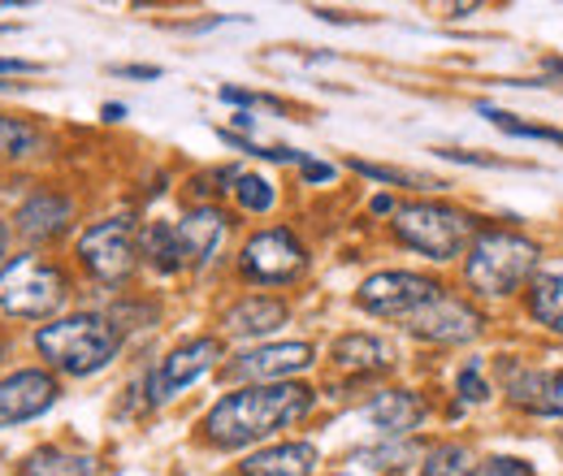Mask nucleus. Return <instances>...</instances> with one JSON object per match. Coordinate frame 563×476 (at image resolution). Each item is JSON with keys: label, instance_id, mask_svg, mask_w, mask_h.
<instances>
[{"label": "nucleus", "instance_id": "obj_1", "mask_svg": "<svg viewBox=\"0 0 563 476\" xmlns=\"http://www.w3.org/2000/svg\"><path fill=\"white\" fill-rule=\"evenodd\" d=\"M312 411V390L299 381H274V386H243L221 395L205 416V438L221 451L252 446L286 424L303 420Z\"/></svg>", "mask_w": 563, "mask_h": 476}, {"label": "nucleus", "instance_id": "obj_2", "mask_svg": "<svg viewBox=\"0 0 563 476\" xmlns=\"http://www.w3.org/2000/svg\"><path fill=\"white\" fill-rule=\"evenodd\" d=\"M118 346H122V330H118L109 317H100V312L62 317V321H53V325H44V330L35 334V351H40L53 368H62V373H70V377H91V373H100L104 364H113Z\"/></svg>", "mask_w": 563, "mask_h": 476}, {"label": "nucleus", "instance_id": "obj_3", "mask_svg": "<svg viewBox=\"0 0 563 476\" xmlns=\"http://www.w3.org/2000/svg\"><path fill=\"white\" fill-rule=\"evenodd\" d=\"M538 256L542 247L516 230H477L473 234V247H468V265L464 277L477 295H490V299H507L516 295L533 269H538Z\"/></svg>", "mask_w": 563, "mask_h": 476}, {"label": "nucleus", "instance_id": "obj_4", "mask_svg": "<svg viewBox=\"0 0 563 476\" xmlns=\"http://www.w3.org/2000/svg\"><path fill=\"white\" fill-rule=\"evenodd\" d=\"M395 234H399L412 252H421L429 261L446 265V261H455V256L468 247L473 221H468V212H460V208H451V204L412 200V204L395 208Z\"/></svg>", "mask_w": 563, "mask_h": 476}, {"label": "nucleus", "instance_id": "obj_5", "mask_svg": "<svg viewBox=\"0 0 563 476\" xmlns=\"http://www.w3.org/2000/svg\"><path fill=\"white\" fill-rule=\"evenodd\" d=\"M66 273L40 256H13L0 265V312L44 321L66 303Z\"/></svg>", "mask_w": 563, "mask_h": 476}, {"label": "nucleus", "instance_id": "obj_6", "mask_svg": "<svg viewBox=\"0 0 563 476\" xmlns=\"http://www.w3.org/2000/svg\"><path fill=\"white\" fill-rule=\"evenodd\" d=\"M446 286L438 281V277H424V273H408V269H386V273H373L364 286H360V295H355V303L364 308V312H373V317H386V321H408L412 312H421L429 299H438Z\"/></svg>", "mask_w": 563, "mask_h": 476}, {"label": "nucleus", "instance_id": "obj_7", "mask_svg": "<svg viewBox=\"0 0 563 476\" xmlns=\"http://www.w3.org/2000/svg\"><path fill=\"white\" fill-rule=\"evenodd\" d=\"M135 256H140V243H135V225L126 217H109V221H96L91 230H82L78 239V261L87 265V273L96 281H126L135 269Z\"/></svg>", "mask_w": 563, "mask_h": 476}, {"label": "nucleus", "instance_id": "obj_8", "mask_svg": "<svg viewBox=\"0 0 563 476\" xmlns=\"http://www.w3.org/2000/svg\"><path fill=\"white\" fill-rule=\"evenodd\" d=\"M239 269H243V277H252L261 286H286V281H295L299 273L308 269V252L290 230L274 225V230H261V234H252L243 243Z\"/></svg>", "mask_w": 563, "mask_h": 476}, {"label": "nucleus", "instance_id": "obj_9", "mask_svg": "<svg viewBox=\"0 0 563 476\" xmlns=\"http://www.w3.org/2000/svg\"><path fill=\"white\" fill-rule=\"evenodd\" d=\"M217 359H221V342L217 339H191V342H183V346H174V351L147 373V403H165V399H174L178 390L196 386L209 368H217Z\"/></svg>", "mask_w": 563, "mask_h": 476}, {"label": "nucleus", "instance_id": "obj_10", "mask_svg": "<svg viewBox=\"0 0 563 476\" xmlns=\"http://www.w3.org/2000/svg\"><path fill=\"white\" fill-rule=\"evenodd\" d=\"M408 334H417L424 342H442V346H455V342H473L482 334V312L464 299H455L451 290H442L438 299H429L421 312H412L404 321Z\"/></svg>", "mask_w": 563, "mask_h": 476}, {"label": "nucleus", "instance_id": "obj_11", "mask_svg": "<svg viewBox=\"0 0 563 476\" xmlns=\"http://www.w3.org/2000/svg\"><path fill=\"white\" fill-rule=\"evenodd\" d=\"M498 377H503V390H507V399L516 408L563 420V368L547 373V368H529V364L503 359L498 364Z\"/></svg>", "mask_w": 563, "mask_h": 476}, {"label": "nucleus", "instance_id": "obj_12", "mask_svg": "<svg viewBox=\"0 0 563 476\" xmlns=\"http://www.w3.org/2000/svg\"><path fill=\"white\" fill-rule=\"evenodd\" d=\"M303 368H312V346L308 342H274V346H256V351L234 355L230 377L256 381V386H274V381H290Z\"/></svg>", "mask_w": 563, "mask_h": 476}, {"label": "nucleus", "instance_id": "obj_13", "mask_svg": "<svg viewBox=\"0 0 563 476\" xmlns=\"http://www.w3.org/2000/svg\"><path fill=\"white\" fill-rule=\"evenodd\" d=\"M57 403V381L40 368H22L0 381V424H22L35 420Z\"/></svg>", "mask_w": 563, "mask_h": 476}, {"label": "nucleus", "instance_id": "obj_14", "mask_svg": "<svg viewBox=\"0 0 563 476\" xmlns=\"http://www.w3.org/2000/svg\"><path fill=\"white\" fill-rule=\"evenodd\" d=\"M225 230H230V217H225L221 208H212V204L191 208V212L178 221V239H183V256H187V265H200V269H205L212 256L221 252Z\"/></svg>", "mask_w": 563, "mask_h": 476}, {"label": "nucleus", "instance_id": "obj_15", "mask_svg": "<svg viewBox=\"0 0 563 476\" xmlns=\"http://www.w3.org/2000/svg\"><path fill=\"white\" fill-rule=\"evenodd\" d=\"M364 416H368V424L382 429L386 438H408L412 429H421L424 399L412 395V390H382V395L364 408Z\"/></svg>", "mask_w": 563, "mask_h": 476}, {"label": "nucleus", "instance_id": "obj_16", "mask_svg": "<svg viewBox=\"0 0 563 476\" xmlns=\"http://www.w3.org/2000/svg\"><path fill=\"white\" fill-rule=\"evenodd\" d=\"M286 303L274 299V295H247V299H239L230 312H225V330L234 334V339H261V334H274L286 325Z\"/></svg>", "mask_w": 563, "mask_h": 476}, {"label": "nucleus", "instance_id": "obj_17", "mask_svg": "<svg viewBox=\"0 0 563 476\" xmlns=\"http://www.w3.org/2000/svg\"><path fill=\"white\" fill-rule=\"evenodd\" d=\"M243 476H312L317 473V446L312 442H278L269 451H256L243 460Z\"/></svg>", "mask_w": 563, "mask_h": 476}, {"label": "nucleus", "instance_id": "obj_18", "mask_svg": "<svg viewBox=\"0 0 563 476\" xmlns=\"http://www.w3.org/2000/svg\"><path fill=\"white\" fill-rule=\"evenodd\" d=\"M74 221V204L57 191H35L26 204L18 208V230L26 239H57Z\"/></svg>", "mask_w": 563, "mask_h": 476}, {"label": "nucleus", "instance_id": "obj_19", "mask_svg": "<svg viewBox=\"0 0 563 476\" xmlns=\"http://www.w3.org/2000/svg\"><path fill=\"white\" fill-rule=\"evenodd\" d=\"M330 355L347 373H386L399 359L395 346L386 339H377V334H343V339L330 346Z\"/></svg>", "mask_w": 563, "mask_h": 476}, {"label": "nucleus", "instance_id": "obj_20", "mask_svg": "<svg viewBox=\"0 0 563 476\" xmlns=\"http://www.w3.org/2000/svg\"><path fill=\"white\" fill-rule=\"evenodd\" d=\"M140 256L156 273H178V269H183V265H187V256H183L178 225H169V221H152V225H143Z\"/></svg>", "mask_w": 563, "mask_h": 476}, {"label": "nucleus", "instance_id": "obj_21", "mask_svg": "<svg viewBox=\"0 0 563 476\" xmlns=\"http://www.w3.org/2000/svg\"><path fill=\"white\" fill-rule=\"evenodd\" d=\"M529 317L563 339V273H538V277H533Z\"/></svg>", "mask_w": 563, "mask_h": 476}, {"label": "nucleus", "instance_id": "obj_22", "mask_svg": "<svg viewBox=\"0 0 563 476\" xmlns=\"http://www.w3.org/2000/svg\"><path fill=\"white\" fill-rule=\"evenodd\" d=\"M18 476H96V464L87 455H66L57 446H40L18 464Z\"/></svg>", "mask_w": 563, "mask_h": 476}, {"label": "nucleus", "instance_id": "obj_23", "mask_svg": "<svg viewBox=\"0 0 563 476\" xmlns=\"http://www.w3.org/2000/svg\"><path fill=\"white\" fill-rule=\"evenodd\" d=\"M40 131L26 122V118H4L0 113V156H9V160H26V156H35L40 152Z\"/></svg>", "mask_w": 563, "mask_h": 476}, {"label": "nucleus", "instance_id": "obj_24", "mask_svg": "<svg viewBox=\"0 0 563 476\" xmlns=\"http://www.w3.org/2000/svg\"><path fill=\"white\" fill-rule=\"evenodd\" d=\"M473 473H477L473 451H468V446H455V442L433 446L421 464V476H473Z\"/></svg>", "mask_w": 563, "mask_h": 476}, {"label": "nucleus", "instance_id": "obj_25", "mask_svg": "<svg viewBox=\"0 0 563 476\" xmlns=\"http://www.w3.org/2000/svg\"><path fill=\"white\" fill-rule=\"evenodd\" d=\"M230 191H234V200L247 208V212H269L274 200H278V196H274V182L261 178V174H239Z\"/></svg>", "mask_w": 563, "mask_h": 476}, {"label": "nucleus", "instance_id": "obj_26", "mask_svg": "<svg viewBox=\"0 0 563 476\" xmlns=\"http://www.w3.org/2000/svg\"><path fill=\"white\" fill-rule=\"evenodd\" d=\"M477 113H482V118H490L498 131H507V135H516V139H542V143H563V131H555V126H529V122H516L511 113H503V109H490V104H477Z\"/></svg>", "mask_w": 563, "mask_h": 476}, {"label": "nucleus", "instance_id": "obj_27", "mask_svg": "<svg viewBox=\"0 0 563 476\" xmlns=\"http://www.w3.org/2000/svg\"><path fill=\"white\" fill-rule=\"evenodd\" d=\"M355 174H364V178H373V182H386V187H421V191H433V187H442V182H433V178H424V174H408V169H386V165H368V160H352Z\"/></svg>", "mask_w": 563, "mask_h": 476}, {"label": "nucleus", "instance_id": "obj_28", "mask_svg": "<svg viewBox=\"0 0 563 476\" xmlns=\"http://www.w3.org/2000/svg\"><path fill=\"white\" fill-rule=\"evenodd\" d=\"M355 460H364L368 468H408V460H417V446H412V442H395V446L360 451Z\"/></svg>", "mask_w": 563, "mask_h": 476}, {"label": "nucleus", "instance_id": "obj_29", "mask_svg": "<svg viewBox=\"0 0 563 476\" xmlns=\"http://www.w3.org/2000/svg\"><path fill=\"white\" fill-rule=\"evenodd\" d=\"M460 399H464V403H486V399H490V386H486V377H482L477 359L460 373Z\"/></svg>", "mask_w": 563, "mask_h": 476}, {"label": "nucleus", "instance_id": "obj_30", "mask_svg": "<svg viewBox=\"0 0 563 476\" xmlns=\"http://www.w3.org/2000/svg\"><path fill=\"white\" fill-rule=\"evenodd\" d=\"M473 476H533V468L525 464V460H511V455H494V460H486L482 468Z\"/></svg>", "mask_w": 563, "mask_h": 476}, {"label": "nucleus", "instance_id": "obj_31", "mask_svg": "<svg viewBox=\"0 0 563 476\" xmlns=\"http://www.w3.org/2000/svg\"><path fill=\"white\" fill-rule=\"evenodd\" d=\"M299 165H303V182H330L334 178V165H321V160H308V156Z\"/></svg>", "mask_w": 563, "mask_h": 476}, {"label": "nucleus", "instance_id": "obj_32", "mask_svg": "<svg viewBox=\"0 0 563 476\" xmlns=\"http://www.w3.org/2000/svg\"><path fill=\"white\" fill-rule=\"evenodd\" d=\"M0 74H40L35 62H18V57H0Z\"/></svg>", "mask_w": 563, "mask_h": 476}, {"label": "nucleus", "instance_id": "obj_33", "mask_svg": "<svg viewBox=\"0 0 563 476\" xmlns=\"http://www.w3.org/2000/svg\"><path fill=\"white\" fill-rule=\"evenodd\" d=\"M113 74H122V78H161V66H118Z\"/></svg>", "mask_w": 563, "mask_h": 476}, {"label": "nucleus", "instance_id": "obj_34", "mask_svg": "<svg viewBox=\"0 0 563 476\" xmlns=\"http://www.w3.org/2000/svg\"><path fill=\"white\" fill-rule=\"evenodd\" d=\"M104 118H109V122H122V118H126V109H122V104H104Z\"/></svg>", "mask_w": 563, "mask_h": 476}, {"label": "nucleus", "instance_id": "obj_35", "mask_svg": "<svg viewBox=\"0 0 563 476\" xmlns=\"http://www.w3.org/2000/svg\"><path fill=\"white\" fill-rule=\"evenodd\" d=\"M234 126H239V131H252V126H256V118H252V113H234Z\"/></svg>", "mask_w": 563, "mask_h": 476}, {"label": "nucleus", "instance_id": "obj_36", "mask_svg": "<svg viewBox=\"0 0 563 476\" xmlns=\"http://www.w3.org/2000/svg\"><path fill=\"white\" fill-rule=\"evenodd\" d=\"M373 212H395V204H390V196H377V200H373Z\"/></svg>", "mask_w": 563, "mask_h": 476}, {"label": "nucleus", "instance_id": "obj_37", "mask_svg": "<svg viewBox=\"0 0 563 476\" xmlns=\"http://www.w3.org/2000/svg\"><path fill=\"white\" fill-rule=\"evenodd\" d=\"M551 69H555V74H563V62H551Z\"/></svg>", "mask_w": 563, "mask_h": 476}, {"label": "nucleus", "instance_id": "obj_38", "mask_svg": "<svg viewBox=\"0 0 563 476\" xmlns=\"http://www.w3.org/2000/svg\"><path fill=\"white\" fill-rule=\"evenodd\" d=\"M0 252H4V225H0Z\"/></svg>", "mask_w": 563, "mask_h": 476}, {"label": "nucleus", "instance_id": "obj_39", "mask_svg": "<svg viewBox=\"0 0 563 476\" xmlns=\"http://www.w3.org/2000/svg\"><path fill=\"white\" fill-rule=\"evenodd\" d=\"M0 31H4V26H0Z\"/></svg>", "mask_w": 563, "mask_h": 476}]
</instances>
